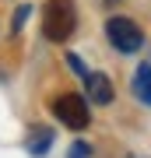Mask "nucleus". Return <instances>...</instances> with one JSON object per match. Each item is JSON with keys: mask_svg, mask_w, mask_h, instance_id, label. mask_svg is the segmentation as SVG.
<instances>
[{"mask_svg": "<svg viewBox=\"0 0 151 158\" xmlns=\"http://www.w3.org/2000/svg\"><path fill=\"white\" fill-rule=\"evenodd\" d=\"M78 28V11L74 0H46L42 7V35L49 42H67Z\"/></svg>", "mask_w": 151, "mask_h": 158, "instance_id": "1", "label": "nucleus"}, {"mask_svg": "<svg viewBox=\"0 0 151 158\" xmlns=\"http://www.w3.org/2000/svg\"><path fill=\"white\" fill-rule=\"evenodd\" d=\"M106 39H109V46L116 53H137L144 46V32L130 18H109L106 21Z\"/></svg>", "mask_w": 151, "mask_h": 158, "instance_id": "2", "label": "nucleus"}, {"mask_svg": "<svg viewBox=\"0 0 151 158\" xmlns=\"http://www.w3.org/2000/svg\"><path fill=\"white\" fill-rule=\"evenodd\" d=\"M53 113H56V119H60L67 130H84V127L91 123L88 102H84L81 95H74V91H67V95H56V98H53Z\"/></svg>", "mask_w": 151, "mask_h": 158, "instance_id": "3", "label": "nucleus"}, {"mask_svg": "<svg viewBox=\"0 0 151 158\" xmlns=\"http://www.w3.org/2000/svg\"><path fill=\"white\" fill-rule=\"evenodd\" d=\"M84 85H88V98L95 102V106H109L112 102V85H109L106 74H88Z\"/></svg>", "mask_w": 151, "mask_h": 158, "instance_id": "4", "label": "nucleus"}, {"mask_svg": "<svg viewBox=\"0 0 151 158\" xmlns=\"http://www.w3.org/2000/svg\"><path fill=\"white\" fill-rule=\"evenodd\" d=\"M49 148H53V130L49 127H32L28 130V151H32L35 158H42Z\"/></svg>", "mask_w": 151, "mask_h": 158, "instance_id": "5", "label": "nucleus"}, {"mask_svg": "<svg viewBox=\"0 0 151 158\" xmlns=\"http://www.w3.org/2000/svg\"><path fill=\"white\" fill-rule=\"evenodd\" d=\"M134 95L144 102V106H151V63H141L137 74H134Z\"/></svg>", "mask_w": 151, "mask_h": 158, "instance_id": "6", "label": "nucleus"}, {"mask_svg": "<svg viewBox=\"0 0 151 158\" xmlns=\"http://www.w3.org/2000/svg\"><path fill=\"white\" fill-rule=\"evenodd\" d=\"M67 63H70V70L78 74V77H88V74H91V70H88V67H84V63L78 60V53H67Z\"/></svg>", "mask_w": 151, "mask_h": 158, "instance_id": "7", "label": "nucleus"}, {"mask_svg": "<svg viewBox=\"0 0 151 158\" xmlns=\"http://www.w3.org/2000/svg\"><path fill=\"white\" fill-rule=\"evenodd\" d=\"M67 158H91V148L84 144V141H74V148H70Z\"/></svg>", "mask_w": 151, "mask_h": 158, "instance_id": "8", "label": "nucleus"}, {"mask_svg": "<svg viewBox=\"0 0 151 158\" xmlns=\"http://www.w3.org/2000/svg\"><path fill=\"white\" fill-rule=\"evenodd\" d=\"M25 18H28V7H18V14H14V28H11V32L21 28V25H25Z\"/></svg>", "mask_w": 151, "mask_h": 158, "instance_id": "9", "label": "nucleus"}, {"mask_svg": "<svg viewBox=\"0 0 151 158\" xmlns=\"http://www.w3.org/2000/svg\"><path fill=\"white\" fill-rule=\"evenodd\" d=\"M99 4H106V7H112V4H120V0H99Z\"/></svg>", "mask_w": 151, "mask_h": 158, "instance_id": "10", "label": "nucleus"}]
</instances>
